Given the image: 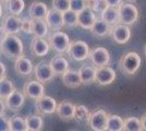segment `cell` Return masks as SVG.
Masks as SVG:
<instances>
[{
    "label": "cell",
    "instance_id": "5b68a950",
    "mask_svg": "<svg viewBox=\"0 0 146 131\" xmlns=\"http://www.w3.org/2000/svg\"><path fill=\"white\" fill-rule=\"evenodd\" d=\"M109 115L102 108H96L95 110L91 112L87 125L90 129L94 131H105L107 128V121H108Z\"/></svg>",
    "mask_w": 146,
    "mask_h": 131
},
{
    "label": "cell",
    "instance_id": "f1b7e54d",
    "mask_svg": "<svg viewBox=\"0 0 146 131\" xmlns=\"http://www.w3.org/2000/svg\"><path fill=\"white\" fill-rule=\"evenodd\" d=\"M124 126V119L118 115H109L107 121V131H122Z\"/></svg>",
    "mask_w": 146,
    "mask_h": 131
},
{
    "label": "cell",
    "instance_id": "f6af8a7d",
    "mask_svg": "<svg viewBox=\"0 0 146 131\" xmlns=\"http://www.w3.org/2000/svg\"><path fill=\"white\" fill-rule=\"evenodd\" d=\"M5 1H6V0H1V3H2V2H5Z\"/></svg>",
    "mask_w": 146,
    "mask_h": 131
},
{
    "label": "cell",
    "instance_id": "d4e9b609",
    "mask_svg": "<svg viewBox=\"0 0 146 131\" xmlns=\"http://www.w3.org/2000/svg\"><path fill=\"white\" fill-rule=\"evenodd\" d=\"M31 21H32V34L34 36L45 38L48 35L49 27L45 20L31 19Z\"/></svg>",
    "mask_w": 146,
    "mask_h": 131
},
{
    "label": "cell",
    "instance_id": "7402d4cb",
    "mask_svg": "<svg viewBox=\"0 0 146 131\" xmlns=\"http://www.w3.org/2000/svg\"><path fill=\"white\" fill-rule=\"evenodd\" d=\"M62 83L67 87H70V88L79 87L81 84H83L81 75H80V71L69 69L64 74H62Z\"/></svg>",
    "mask_w": 146,
    "mask_h": 131
},
{
    "label": "cell",
    "instance_id": "cb8c5ba5",
    "mask_svg": "<svg viewBox=\"0 0 146 131\" xmlns=\"http://www.w3.org/2000/svg\"><path fill=\"white\" fill-rule=\"evenodd\" d=\"M49 63H50L51 69L54 70L56 75L64 74L69 70V63H68V60L63 56H61V55L55 56L50 60Z\"/></svg>",
    "mask_w": 146,
    "mask_h": 131
},
{
    "label": "cell",
    "instance_id": "4316f807",
    "mask_svg": "<svg viewBox=\"0 0 146 131\" xmlns=\"http://www.w3.org/2000/svg\"><path fill=\"white\" fill-rule=\"evenodd\" d=\"M26 130L27 131H40L44 128V119L39 115H30L25 118Z\"/></svg>",
    "mask_w": 146,
    "mask_h": 131
},
{
    "label": "cell",
    "instance_id": "3957f363",
    "mask_svg": "<svg viewBox=\"0 0 146 131\" xmlns=\"http://www.w3.org/2000/svg\"><path fill=\"white\" fill-rule=\"evenodd\" d=\"M90 47L84 41H73L67 50L69 57L75 61H84L90 57Z\"/></svg>",
    "mask_w": 146,
    "mask_h": 131
},
{
    "label": "cell",
    "instance_id": "60d3db41",
    "mask_svg": "<svg viewBox=\"0 0 146 131\" xmlns=\"http://www.w3.org/2000/svg\"><path fill=\"white\" fill-rule=\"evenodd\" d=\"M0 71H1V76H0V79H3V78H6L7 75V69H6V66H5V63H0Z\"/></svg>",
    "mask_w": 146,
    "mask_h": 131
},
{
    "label": "cell",
    "instance_id": "8fae6325",
    "mask_svg": "<svg viewBox=\"0 0 146 131\" xmlns=\"http://www.w3.org/2000/svg\"><path fill=\"white\" fill-rule=\"evenodd\" d=\"M110 35L116 43L121 44V45L127 44L131 38V30H130L129 25L118 23V24L112 26Z\"/></svg>",
    "mask_w": 146,
    "mask_h": 131
},
{
    "label": "cell",
    "instance_id": "ab89813d",
    "mask_svg": "<svg viewBox=\"0 0 146 131\" xmlns=\"http://www.w3.org/2000/svg\"><path fill=\"white\" fill-rule=\"evenodd\" d=\"M106 2L109 7H117L118 8L122 3V0H106Z\"/></svg>",
    "mask_w": 146,
    "mask_h": 131
},
{
    "label": "cell",
    "instance_id": "6da1fadb",
    "mask_svg": "<svg viewBox=\"0 0 146 131\" xmlns=\"http://www.w3.org/2000/svg\"><path fill=\"white\" fill-rule=\"evenodd\" d=\"M1 54L9 59H17L23 55V43L15 34L5 35L1 39Z\"/></svg>",
    "mask_w": 146,
    "mask_h": 131
},
{
    "label": "cell",
    "instance_id": "52a82bcc",
    "mask_svg": "<svg viewBox=\"0 0 146 131\" xmlns=\"http://www.w3.org/2000/svg\"><path fill=\"white\" fill-rule=\"evenodd\" d=\"M22 24H23V19L19 18L18 15H14V14H9L3 20L1 32L3 36L10 35V34H17L20 31H22Z\"/></svg>",
    "mask_w": 146,
    "mask_h": 131
},
{
    "label": "cell",
    "instance_id": "83f0119b",
    "mask_svg": "<svg viewBox=\"0 0 146 131\" xmlns=\"http://www.w3.org/2000/svg\"><path fill=\"white\" fill-rule=\"evenodd\" d=\"M2 3L9 14L20 15L24 9V0H6Z\"/></svg>",
    "mask_w": 146,
    "mask_h": 131
},
{
    "label": "cell",
    "instance_id": "ffe728a7",
    "mask_svg": "<svg viewBox=\"0 0 146 131\" xmlns=\"http://www.w3.org/2000/svg\"><path fill=\"white\" fill-rule=\"evenodd\" d=\"M80 71V75L82 79V83L83 85H88L94 82H96V71H97V67H95L93 63H85L83 65Z\"/></svg>",
    "mask_w": 146,
    "mask_h": 131
},
{
    "label": "cell",
    "instance_id": "603a6c76",
    "mask_svg": "<svg viewBox=\"0 0 146 131\" xmlns=\"http://www.w3.org/2000/svg\"><path fill=\"white\" fill-rule=\"evenodd\" d=\"M111 29H112V26L108 24L107 22H105L103 19H97L90 31L93 35H95L97 37H105L107 35H110Z\"/></svg>",
    "mask_w": 146,
    "mask_h": 131
},
{
    "label": "cell",
    "instance_id": "d6986e66",
    "mask_svg": "<svg viewBox=\"0 0 146 131\" xmlns=\"http://www.w3.org/2000/svg\"><path fill=\"white\" fill-rule=\"evenodd\" d=\"M96 20V14L90 7H86L83 11L79 13V26L84 30H91Z\"/></svg>",
    "mask_w": 146,
    "mask_h": 131
},
{
    "label": "cell",
    "instance_id": "30bf717a",
    "mask_svg": "<svg viewBox=\"0 0 146 131\" xmlns=\"http://www.w3.org/2000/svg\"><path fill=\"white\" fill-rule=\"evenodd\" d=\"M44 91H45V87H44V83H42L38 80H31L27 81L24 84L23 87V92H24L25 96L29 97L31 100H36L38 98H40L42 96H44Z\"/></svg>",
    "mask_w": 146,
    "mask_h": 131
},
{
    "label": "cell",
    "instance_id": "44dd1931",
    "mask_svg": "<svg viewBox=\"0 0 146 131\" xmlns=\"http://www.w3.org/2000/svg\"><path fill=\"white\" fill-rule=\"evenodd\" d=\"M48 12L49 10L47 5L44 2H39V1H34L29 9V14H30L31 19L45 20Z\"/></svg>",
    "mask_w": 146,
    "mask_h": 131
},
{
    "label": "cell",
    "instance_id": "e0dca14e",
    "mask_svg": "<svg viewBox=\"0 0 146 131\" xmlns=\"http://www.w3.org/2000/svg\"><path fill=\"white\" fill-rule=\"evenodd\" d=\"M24 95L25 94H23L22 92H20L19 90L15 88L12 93H11V95L5 100L7 108L10 109V110H12V112H18V110H20V108L23 106V104H24V100H25Z\"/></svg>",
    "mask_w": 146,
    "mask_h": 131
},
{
    "label": "cell",
    "instance_id": "d6a6232c",
    "mask_svg": "<svg viewBox=\"0 0 146 131\" xmlns=\"http://www.w3.org/2000/svg\"><path fill=\"white\" fill-rule=\"evenodd\" d=\"M63 19H64V26L72 29L79 25V13L74 12L73 10H68L63 12Z\"/></svg>",
    "mask_w": 146,
    "mask_h": 131
},
{
    "label": "cell",
    "instance_id": "4dcf8cb0",
    "mask_svg": "<svg viewBox=\"0 0 146 131\" xmlns=\"http://www.w3.org/2000/svg\"><path fill=\"white\" fill-rule=\"evenodd\" d=\"M14 90H15V87L13 85L12 81L8 80L7 78L0 79V97H1V100H6Z\"/></svg>",
    "mask_w": 146,
    "mask_h": 131
},
{
    "label": "cell",
    "instance_id": "5bb4252c",
    "mask_svg": "<svg viewBox=\"0 0 146 131\" xmlns=\"http://www.w3.org/2000/svg\"><path fill=\"white\" fill-rule=\"evenodd\" d=\"M116 80V72L109 66H104L97 68L96 71V83L98 85H109Z\"/></svg>",
    "mask_w": 146,
    "mask_h": 131
},
{
    "label": "cell",
    "instance_id": "e575fe53",
    "mask_svg": "<svg viewBox=\"0 0 146 131\" xmlns=\"http://www.w3.org/2000/svg\"><path fill=\"white\" fill-rule=\"evenodd\" d=\"M87 5L95 13H100V14L108 7L106 0H87Z\"/></svg>",
    "mask_w": 146,
    "mask_h": 131
},
{
    "label": "cell",
    "instance_id": "277c9868",
    "mask_svg": "<svg viewBox=\"0 0 146 131\" xmlns=\"http://www.w3.org/2000/svg\"><path fill=\"white\" fill-rule=\"evenodd\" d=\"M119 9V17H120V23L127 25L134 24L139 19V10L132 2H122L118 7Z\"/></svg>",
    "mask_w": 146,
    "mask_h": 131
},
{
    "label": "cell",
    "instance_id": "f35d334b",
    "mask_svg": "<svg viewBox=\"0 0 146 131\" xmlns=\"http://www.w3.org/2000/svg\"><path fill=\"white\" fill-rule=\"evenodd\" d=\"M1 130H10V121L3 115H1Z\"/></svg>",
    "mask_w": 146,
    "mask_h": 131
},
{
    "label": "cell",
    "instance_id": "8992f818",
    "mask_svg": "<svg viewBox=\"0 0 146 131\" xmlns=\"http://www.w3.org/2000/svg\"><path fill=\"white\" fill-rule=\"evenodd\" d=\"M49 45L52 49L57 51L58 54H63L66 53L70 46V38L64 32L56 31L51 35L48 36Z\"/></svg>",
    "mask_w": 146,
    "mask_h": 131
},
{
    "label": "cell",
    "instance_id": "f546056e",
    "mask_svg": "<svg viewBox=\"0 0 146 131\" xmlns=\"http://www.w3.org/2000/svg\"><path fill=\"white\" fill-rule=\"evenodd\" d=\"M90 110L87 109V107L84 105H75V112H74V116H73V120L79 122V124H84L88 121V117H90Z\"/></svg>",
    "mask_w": 146,
    "mask_h": 131
},
{
    "label": "cell",
    "instance_id": "ac0fdd59",
    "mask_svg": "<svg viewBox=\"0 0 146 131\" xmlns=\"http://www.w3.org/2000/svg\"><path fill=\"white\" fill-rule=\"evenodd\" d=\"M14 70L19 75L22 76H27L32 73V71L34 70L33 68V63L29 58L25 56H20L15 59L14 61Z\"/></svg>",
    "mask_w": 146,
    "mask_h": 131
},
{
    "label": "cell",
    "instance_id": "2e32d148",
    "mask_svg": "<svg viewBox=\"0 0 146 131\" xmlns=\"http://www.w3.org/2000/svg\"><path fill=\"white\" fill-rule=\"evenodd\" d=\"M49 48H51V47L49 45L48 41H46L43 37H36V36H34L33 41H32V44H31V50H32V53L35 56L37 57L46 56L49 53Z\"/></svg>",
    "mask_w": 146,
    "mask_h": 131
},
{
    "label": "cell",
    "instance_id": "4fadbf2b",
    "mask_svg": "<svg viewBox=\"0 0 146 131\" xmlns=\"http://www.w3.org/2000/svg\"><path fill=\"white\" fill-rule=\"evenodd\" d=\"M46 23L48 25L49 30L51 31H60L61 29L64 26V19H63V12L52 8L49 10L48 14L46 17Z\"/></svg>",
    "mask_w": 146,
    "mask_h": 131
},
{
    "label": "cell",
    "instance_id": "ba28073f",
    "mask_svg": "<svg viewBox=\"0 0 146 131\" xmlns=\"http://www.w3.org/2000/svg\"><path fill=\"white\" fill-rule=\"evenodd\" d=\"M90 60L95 67H104L108 66L110 61V54L105 47H95L90 51Z\"/></svg>",
    "mask_w": 146,
    "mask_h": 131
},
{
    "label": "cell",
    "instance_id": "b9f144b4",
    "mask_svg": "<svg viewBox=\"0 0 146 131\" xmlns=\"http://www.w3.org/2000/svg\"><path fill=\"white\" fill-rule=\"evenodd\" d=\"M141 121H142V128H143V130L146 131V114L142 116V118H141Z\"/></svg>",
    "mask_w": 146,
    "mask_h": 131
},
{
    "label": "cell",
    "instance_id": "d590c367",
    "mask_svg": "<svg viewBox=\"0 0 146 131\" xmlns=\"http://www.w3.org/2000/svg\"><path fill=\"white\" fill-rule=\"evenodd\" d=\"M52 8L61 12H66L71 9V2L70 0H52Z\"/></svg>",
    "mask_w": 146,
    "mask_h": 131
},
{
    "label": "cell",
    "instance_id": "9c48e42d",
    "mask_svg": "<svg viewBox=\"0 0 146 131\" xmlns=\"http://www.w3.org/2000/svg\"><path fill=\"white\" fill-rule=\"evenodd\" d=\"M34 74L37 80L44 84L49 83L56 75L54 70L51 69L50 63H46V61H40L37 63L34 68Z\"/></svg>",
    "mask_w": 146,
    "mask_h": 131
},
{
    "label": "cell",
    "instance_id": "8d00e7d4",
    "mask_svg": "<svg viewBox=\"0 0 146 131\" xmlns=\"http://www.w3.org/2000/svg\"><path fill=\"white\" fill-rule=\"evenodd\" d=\"M70 2H71V10L76 13H80L86 7H88L87 0H70Z\"/></svg>",
    "mask_w": 146,
    "mask_h": 131
},
{
    "label": "cell",
    "instance_id": "484cf974",
    "mask_svg": "<svg viewBox=\"0 0 146 131\" xmlns=\"http://www.w3.org/2000/svg\"><path fill=\"white\" fill-rule=\"evenodd\" d=\"M102 19L107 22L109 25H113L120 23V17H119V9L117 7H107V9L102 14Z\"/></svg>",
    "mask_w": 146,
    "mask_h": 131
},
{
    "label": "cell",
    "instance_id": "1f68e13d",
    "mask_svg": "<svg viewBox=\"0 0 146 131\" xmlns=\"http://www.w3.org/2000/svg\"><path fill=\"white\" fill-rule=\"evenodd\" d=\"M124 131H142V121L141 118L137 117H127L124 118V126H123Z\"/></svg>",
    "mask_w": 146,
    "mask_h": 131
},
{
    "label": "cell",
    "instance_id": "7bdbcfd3",
    "mask_svg": "<svg viewBox=\"0 0 146 131\" xmlns=\"http://www.w3.org/2000/svg\"><path fill=\"white\" fill-rule=\"evenodd\" d=\"M144 55H145V57H146V44H145V46H144Z\"/></svg>",
    "mask_w": 146,
    "mask_h": 131
},
{
    "label": "cell",
    "instance_id": "9a60e30c",
    "mask_svg": "<svg viewBox=\"0 0 146 131\" xmlns=\"http://www.w3.org/2000/svg\"><path fill=\"white\" fill-rule=\"evenodd\" d=\"M75 112V105L72 104L69 100H62L61 103L58 104L57 106V112L56 114L58 115V117L63 120V121H69L72 120Z\"/></svg>",
    "mask_w": 146,
    "mask_h": 131
},
{
    "label": "cell",
    "instance_id": "7a4b0ae2",
    "mask_svg": "<svg viewBox=\"0 0 146 131\" xmlns=\"http://www.w3.org/2000/svg\"><path fill=\"white\" fill-rule=\"evenodd\" d=\"M142 59L137 53L130 51L123 55L119 61V69L125 75H134L141 67Z\"/></svg>",
    "mask_w": 146,
    "mask_h": 131
},
{
    "label": "cell",
    "instance_id": "836d02e7",
    "mask_svg": "<svg viewBox=\"0 0 146 131\" xmlns=\"http://www.w3.org/2000/svg\"><path fill=\"white\" fill-rule=\"evenodd\" d=\"M9 121H10V131H27L25 118H22L21 116L14 115L11 118H9Z\"/></svg>",
    "mask_w": 146,
    "mask_h": 131
},
{
    "label": "cell",
    "instance_id": "ee69618b",
    "mask_svg": "<svg viewBox=\"0 0 146 131\" xmlns=\"http://www.w3.org/2000/svg\"><path fill=\"white\" fill-rule=\"evenodd\" d=\"M129 2H135V1H137V0H127Z\"/></svg>",
    "mask_w": 146,
    "mask_h": 131
},
{
    "label": "cell",
    "instance_id": "7c38bea8",
    "mask_svg": "<svg viewBox=\"0 0 146 131\" xmlns=\"http://www.w3.org/2000/svg\"><path fill=\"white\" fill-rule=\"evenodd\" d=\"M57 102L55 98L44 95L40 98L36 100V108L37 112L42 115H52L57 112Z\"/></svg>",
    "mask_w": 146,
    "mask_h": 131
},
{
    "label": "cell",
    "instance_id": "74e56055",
    "mask_svg": "<svg viewBox=\"0 0 146 131\" xmlns=\"http://www.w3.org/2000/svg\"><path fill=\"white\" fill-rule=\"evenodd\" d=\"M22 31L25 33L32 34V21L31 20L23 19V24H22Z\"/></svg>",
    "mask_w": 146,
    "mask_h": 131
}]
</instances>
